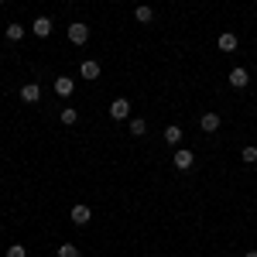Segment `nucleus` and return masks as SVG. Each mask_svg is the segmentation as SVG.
Instances as JSON below:
<instances>
[{
	"instance_id": "nucleus-9",
	"label": "nucleus",
	"mask_w": 257,
	"mask_h": 257,
	"mask_svg": "<svg viewBox=\"0 0 257 257\" xmlns=\"http://www.w3.org/2000/svg\"><path fill=\"white\" fill-rule=\"evenodd\" d=\"M21 99H24V103H38L41 99V86L38 82H28V86L21 89Z\"/></svg>"
},
{
	"instance_id": "nucleus-11",
	"label": "nucleus",
	"mask_w": 257,
	"mask_h": 257,
	"mask_svg": "<svg viewBox=\"0 0 257 257\" xmlns=\"http://www.w3.org/2000/svg\"><path fill=\"white\" fill-rule=\"evenodd\" d=\"M219 52H237V35L233 31H226V35H219Z\"/></svg>"
},
{
	"instance_id": "nucleus-5",
	"label": "nucleus",
	"mask_w": 257,
	"mask_h": 257,
	"mask_svg": "<svg viewBox=\"0 0 257 257\" xmlns=\"http://www.w3.org/2000/svg\"><path fill=\"white\" fill-rule=\"evenodd\" d=\"M247 82H250V72H247L243 65H237V69H230V86H233V89H243Z\"/></svg>"
},
{
	"instance_id": "nucleus-17",
	"label": "nucleus",
	"mask_w": 257,
	"mask_h": 257,
	"mask_svg": "<svg viewBox=\"0 0 257 257\" xmlns=\"http://www.w3.org/2000/svg\"><path fill=\"white\" fill-rule=\"evenodd\" d=\"M240 161H243V165H257V148H243V151H240Z\"/></svg>"
},
{
	"instance_id": "nucleus-7",
	"label": "nucleus",
	"mask_w": 257,
	"mask_h": 257,
	"mask_svg": "<svg viewBox=\"0 0 257 257\" xmlns=\"http://www.w3.org/2000/svg\"><path fill=\"white\" fill-rule=\"evenodd\" d=\"M219 123H223V120H219V113H202V117H199V127H202L206 134H216Z\"/></svg>"
},
{
	"instance_id": "nucleus-3",
	"label": "nucleus",
	"mask_w": 257,
	"mask_h": 257,
	"mask_svg": "<svg viewBox=\"0 0 257 257\" xmlns=\"http://www.w3.org/2000/svg\"><path fill=\"white\" fill-rule=\"evenodd\" d=\"M69 41H72V45H86V41H89V28H86L82 21L69 24Z\"/></svg>"
},
{
	"instance_id": "nucleus-13",
	"label": "nucleus",
	"mask_w": 257,
	"mask_h": 257,
	"mask_svg": "<svg viewBox=\"0 0 257 257\" xmlns=\"http://www.w3.org/2000/svg\"><path fill=\"white\" fill-rule=\"evenodd\" d=\"M165 141H168V144L175 148L178 141H182V127H175V123H172V127H165Z\"/></svg>"
},
{
	"instance_id": "nucleus-8",
	"label": "nucleus",
	"mask_w": 257,
	"mask_h": 257,
	"mask_svg": "<svg viewBox=\"0 0 257 257\" xmlns=\"http://www.w3.org/2000/svg\"><path fill=\"white\" fill-rule=\"evenodd\" d=\"M55 93H59L62 99H69L72 93H76V82L69 79V76H59V79H55Z\"/></svg>"
},
{
	"instance_id": "nucleus-2",
	"label": "nucleus",
	"mask_w": 257,
	"mask_h": 257,
	"mask_svg": "<svg viewBox=\"0 0 257 257\" xmlns=\"http://www.w3.org/2000/svg\"><path fill=\"white\" fill-rule=\"evenodd\" d=\"M110 117H113V120H127V117H131V99L117 96L113 103H110Z\"/></svg>"
},
{
	"instance_id": "nucleus-15",
	"label": "nucleus",
	"mask_w": 257,
	"mask_h": 257,
	"mask_svg": "<svg viewBox=\"0 0 257 257\" xmlns=\"http://www.w3.org/2000/svg\"><path fill=\"white\" fill-rule=\"evenodd\" d=\"M24 38V28L21 24H7V41H21Z\"/></svg>"
},
{
	"instance_id": "nucleus-21",
	"label": "nucleus",
	"mask_w": 257,
	"mask_h": 257,
	"mask_svg": "<svg viewBox=\"0 0 257 257\" xmlns=\"http://www.w3.org/2000/svg\"><path fill=\"white\" fill-rule=\"evenodd\" d=\"M0 4H7V0H0Z\"/></svg>"
},
{
	"instance_id": "nucleus-18",
	"label": "nucleus",
	"mask_w": 257,
	"mask_h": 257,
	"mask_svg": "<svg viewBox=\"0 0 257 257\" xmlns=\"http://www.w3.org/2000/svg\"><path fill=\"white\" fill-rule=\"evenodd\" d=\"M144 131H148V123H144L141 117H134V120H131V134H134V138H141Z\"/></svg>"
},
{
	"instance_id": "nucleus-19",
	"label": "nucleus",
	"mask_w": 257,
	"mask_h": 257,
	"mask_svg": "<svg viewBox=\"0 0 257 257\" xmlns=\"http://www.w3.org/2000/svg\"><path fill=\"white\" fill-rule=\"evenodd\" d=\"M7 257H28V250H24L21 243H11V247H7Z\"/></svg>"
},
{
	"instance_id": "nucleus-1",
	"label": "nucleus",
	"mask_w": 257,
	"mask_h": 257,
	"mask_svg": "<svg viewBox=\"0 0 257 257\" xmlns=\"http://www.w3.org/2000/svg\"><path fill=\"white\" fill-rule=\"evenodd\" d=\"M69 216H72V223H76V226H86V223L93 219V209H89L86 202H76V206L69 209Z\"/></svg>"
},
{
	"instance_id": "nucleus-12",
	"label": "nucleus",
	"mask_w": 257,
	"mask_h": 257,
	"mask_svg": "<svg viewBox=\"0 0 257 257\" xmlns=\"http://www.w3.org/2000/svg\"><path fill=\"white\" fill-rule=\"evenodd\" d=\"M134 18H138L141 24H151V21H155V11H151V7H148V4H141L138 11H134Z\"/></svg>"
},
{
	"instance_id": "nucleus-6",
	"label": "nucleus",
	"mask_w": 257,
	"mask_h": 257,
	"mask_svg": "<svg viewBox=\"0 0 257 257\" xmlns=\"http://www.w3.org/2000/svg\"><path fill=\"white\" fill-rule=\"evenodd\" d=\"M52 18H38V21H31V31H35V38H48L52 35Z\"/></svg>"
},
{
	"instance_id": "nucleus-10",
	"label": "nucleus",
	"mask_w": 257,
	"mask_h": 257,
	"mask_svg": "<svg viewBox=\"0 0 257 257\" xmlns=\"http://www.w3.org/2000/svg\"><path fill=\"white\" fill-rule=\"evenodd\" d=\"M79 72H82V76H86V79H89V82H93V79H99V62L86 59V62H82V65H79Z\"/></svg>"
},
{
	"instance_id": "nucleus-20",
	"label": "nucleus",
	"mask_w": 257,
	"mask_h": 257,
	"mask_svg": "<svg viewBox=\"0 0 257 257\" xmlns=\"http://www.w3.org/2000/svg\"><path fill=\"white\" fill-rule=\"evenodd\" d=\"M243 257H257V250H247V254H243Z\"/></svg>"
},
{
	"instance_id": "nucleus-14",
	"label": "nucleus",
	"mask_w": 257,
	"mask_h": 257,
	"mask_svg": "<svg viewBox=\"0 0 257 257\" xmlns=\"http://www.w3.org/2000/svg\"><path fill=\"white\" fill-rule=\"evenodd\" d=\"M59 117H62V123H65V127H72V123H76V120H79V113H76V110H72V106H65V110H62Z\"/></svg>"
},
{
	"instance_id": "nucleus-16",
	"label": "nucleus",
	"mask_w": 257,
	"mask_h": 257,
	"mask_svg": "<svg viewBox=\"0 0 257 257\" xmlns=\"http://www.w3.org/2000/svg\"><path fill=\"white\" fill-rule=\"evenodd\" d=\"M55 254H59V257H79V247H76V243H62Z\"/></svg>"
},
{
	"instance_id": "nucleus-4",
	"label": "nucleus",
	"mask_w": 257,
	"mask_h": 257,
	"mask_svg": "<svg viewBox=\"0 0 257 257\" xmlns=\"http://www.w3.org/2000/svg\"><path fill=\"white\" fill-rule=\"evenodd\" d=\"M192 165H196V155H192L189 148H178V151H175V168H178V172H189Z\"/></svg>"
}]
</instances>
